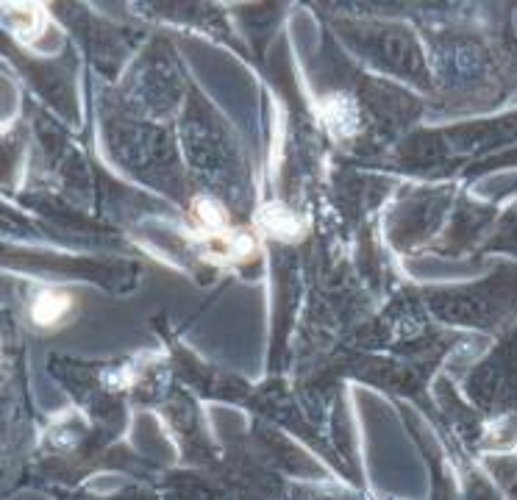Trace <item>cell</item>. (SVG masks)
Masks as SVG:
<instances>
[{
    "label": "cell",
    "instance_id": "cell-1",
    "mask_svg": "<svg viewBox=\"0 0 517 500\" xmlns=\"http://www.w3.org/2000/svg\"><path fill=\"white\" fill-rule=\"evenodd\" d=\"M73 312V295H67L62 289H42L31 298L28 317L39 328H56L62 325Z\"/></svg>",
    "mask_w": 517,
    "mask_h": 500
},
{
    "label": "cell",
    "instance_id": "cell-2",
    "mask_svg": "<svg viewBox=\"0 0 517 500\" xmlns=\"http://www.w3.org/2000/svg\"><path fill=\"white\" fill-rule=\"evenodd\" d=\"M265 220H267V225H270V231H273L276 237L295 239L298 234H301V223H298V217L290 212L270 209V212H265Z\"/></svg>",
    "mask_w": 517,
    "mask_h": 500
}]
</instances>
